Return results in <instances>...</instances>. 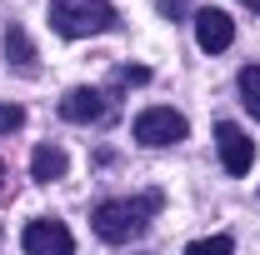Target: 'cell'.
<instances>
[{
    "mask_svg": "<svg viewBox=\"0 0 260 255\" xmlns=\"http://www.w3.org/2000/svg\"><path fill=\"white\" fill-rule=\"evenodd\" d=\"M155 210H160V190L125 195V200H100L95 215H90V225H95L100 240H110V245H130V240L145 235V225H150Z\"/></svg>",
    "mask_w": 260,
    "mask_h": 255,
    "instance_id": "1",
    "label": "cell"
},
{
    "mask_svg": "<svg viewBox=\"0 0 260 255\" xmlns=\"http://www.w3.org/2000/svg\"><path fill=\"white\" fill-rule=\"evenodd\" d=\"M50 25L60 35H70V40H80V35L115 30L120 20H115V10L105 0H50Z\"/></svg>",
    "mask_w": 260,
    "mask_h": 255,
    "instance_id": "2",
    "label": "cell"
},
{
    "mask_svg": "<svg viewBox=\"0 0 260 255\" xmlns=\"http://www.w3.org/2000/svg\"><path fill=\"white\" fill-rule=\"evenodd\" d=\"M135 140L150 145V150L175 145V140H185V115H175L170 105H150V110L135 115Z\"/></svg>",
    "mask_w": 260,
    "mask_h": 255,
    "instance_id": "3",
    "label": "cell"
},
{
    "mask_svg": "<svg viewBox=\"0 0 260 255\" xmlns=\"http://www.w3.org/2000/svg\"><path fill=\"white\" fill-rule=\"evenodd\" d=\"M215 145H220V165H225L230 175H250V165H255V140L235 125V120H220V125H215Z\"/></svg>",
    "mask_w": 260,
    "mask_h": 255,
    "instance_id": "4",
    "label": "cell"
},
{
    "mask_svg": "<svg viewBox=\"0 0 260 255\" xmlns=\"http://www.w3.org/2000/svg\"><path fill=\"white\" fill-rule=\"evenodd\" d=\"M20 245H25V250L30 255H70L75 250V240H70V230H65L60 220H30L25 225V235H20Z\"/></svg>",
    "mask_w": 260,
    "mask_h": 255,
    "instance_id": "5",
    "label": "cell"
},
{
    "mask_svg": "<svg viewBox=\"0 0 260 255\" xmlns=\"http://www.w3.org/2000/svg\"><path fill=\"white\" fill-rule=\"evenodd\" d=\"M60 115L70 120V125H95V120H105V115H110V105H105V95H100V90L80 85V90H70V95L60 100Z\"/></svg>",
    "mask_w": 260,
    "mask_h": 255,
    "instance_id": "6",
    "label": "cell"
},
{
    "mask_svg": "<svg viewBox=\"0 0 260 255\" xmlns=\"http://www.w3.org/2000/svg\"><path fill=\"white\" fill-rule=\"evenodd\" d=\"M195 40H200L205 55H215V50H225L230 40H235V20H230L225 10H200L195 15Z\"/></svg>",
    "mask_w": 260,
    "mask_h": 255,
    "instance_id": "7",
    "label": "cell"
},
{
    "mask_svg": "<svg viewBox=\"0 0 260 255\" xmlns=\"http://www.w3.org/2000/svg\"><path fill=\"white\" fill-rule=\"evenodd\" d=\"M65 165H70V160H65L60 145H35V150H30V175H35V180H45V185L60 180Z\"/></svg>",
    "mask_w": 260,
    "mask_h": 255,
    "instance_id": "8",
    "label": "cell"
},
{
    "mask_svg": "<svg viewBox=\"0 0 260 255\" xmlns=\"http://www.w3.org/2000/svg\"><path fill=\"white\" fill-rule=\"evenodd\" d=\"M5 55H10V65H15L20 75H35V70H40V65H35V45H30V35L20 30V25L5 30Z\"/></svg>",
    "mask_w": 260,
    "mask_h": 255,
    "instance_id": "9",
    "label": "cell"
},
{
    "mask_svg": "<svg viewBox=\"0 0 260 255\" xmlns=\"http://www.w3.org/2000/svg\"><path fill=\"white\" fill-rule=\"evenodd\" d=\"M240 95L250 105V115L260 120V65H245V70H240Z\"/></svg>",
    "mask_w": 260,
    "mask_h": 255,
    "instance_id": "10",
    "label": "cell"
},
{
    "mask_svg": "<svg viewBox=\"0 0 260 255\" xmlns=\"http://www.w3.org/2000/svg\"><path fill=\"white\" fill-rule=\"evenodd\" d=\"M25 125V110L20 105H0V135H10V130Z\"/></svg>",
    "mask_w": 260,
    "mask_h": 255,
    "instance_id": "11",
    "label": "cell"
},
{
    "mask_svg": "<svg viewBox=\"0 0 260 255\" xmlns=\"http://www.w3.org/2000/svg\"><path fill=\"white\" fill-rule=\"evenodd\" d=\"M150 80V70H140V65H120L115 70V85H145Z\"/></svg>",
    "mask_w": 260,
    "mask_h": 255,
    "instance_id": "12",
    "label": "cell"
},
{
    "mask_svg": "<svg viewBox=\"0 0 260 255\" xmlns=\"http://www.w3.org/2000/svg\"><path fill=\"white\" fill-rule=\"evenodd\" d=\"M190 250L195 255H205V250H235V240H230V235H210V240H195Z\"/></svg>",
    "mask_w": 260,
    "mask_h": 255,
    "instance_id": "13",
    "label": "cell"
},
{
    "mask_svg": "<svg viewBox=\"0 0 260 255\" xmlns=\"http://www.w3.org/2000/svg\"><path fill=\"white\" fill-rule=\"evenodd\" d=\"M185 10H190V0H160V15H165V20H180Z\"/></svg>",
    "mask_w": 260,
    "mask_h": 255,
    "instance_id": "14",
    "label": "cell"
},
{
    "mask_svg": "<svg viewBox=\"0 0 260 255\" xmlns=\"http://www.w3.org/2000/svg\"><path fill=\"white\" fill-rule=\"evenodd\" d=\"M240 5H250V10H260V0H240Z\"/></svg>",
    "mask_w": 260,
    "mask_h": 255,
    "instance_id": "15",
    "label": "cell"
},
{
    "mask_svg": "<svg viewBox=\"0 0 260 255\" xmlns=\"http://www.w3.org/2000/svg\"><path fill=\"white\" fill-rule=\"evenodd\" d=\"M0 185H5V160H0Z\"/></svg>",
    "mask_w": 260,
    "mask_h": 255,
    "instance_id": "16",
    "label": "cell"
}]
</instances>
